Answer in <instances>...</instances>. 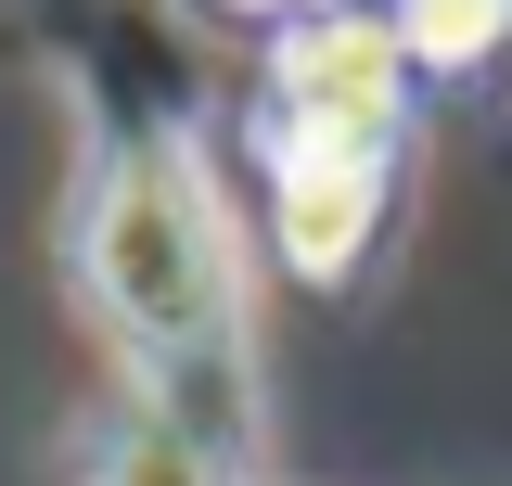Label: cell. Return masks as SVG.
I'll return each mask as SVG.
<instances>
[{"mask_svg": "<svg viewBox=\"0 0 512 486\" xmlns=\"http://www.w3.org/2000/svg\"><path fill=\"white\" fill-rule=\"evenodd\" d=\"M90 295L116 320L128 371L154 384V423L205 435L218 461H244V269H231V231H218V192L192 154H128L90 192Z\"/></svg>", "mask_w": 512, "mask_h": 486, "instance_id": "6da1fadb", "label": "cell"}, {"mask_svg": "<svg viewBox=\"0 0 512 486\" xmlns=\"http://www.w3.org/2000/svg\"><path fill=\"white\" fill-rule=\"evenodd\" d=\"M282 154H384L397 116V39L384 26H308L282 52Z\"/></svg>", "mask_w": 512, "mask_h": 486, "instance_id": "7a4b0ae2", "label": "cell"}, {"mask_svg": "<svg viewBox=\"0 0 512 486\" xmlns=\"http://www.w3.org/2000/svg\"><path fill=\"white\" fill-rule=\"evenodd\" d=\"M372 192H384V154H282V243H295V269H346L359 231H372Z\"/></svg>", "mask_w": 512, "mask_h": 486, "instance_id": "3957f363", "label": "cell"}, {"mask_svg": "<svg viewBox=\"0 0 512 486\" xmlns=\"http://www.w3.org/2000/svg\"><path fill=\"white\" fill-rule=\"evenodd\" d=\"M103 486H231V461H218L205 435H180V423H141L116 461H103Z\"/></svg>", "mask_w": 512, "mask_h": 486, "instance_id": "277c9868", "label": "cell"}, {"mask_svg": "<svg viewBox=\"0 0 512 486\" xmlns=\"http://www.w3.org/2000/svg\"><path fill=\"white\" fill-rule=\"evenodd\" d=\"M410 39L423 52H474L487 39V0H410Z\"/></svg>", "mask_w": 512, "mask_h": 486, "instance_id": "5b68a950", "label": "cell"}]
</instances>
